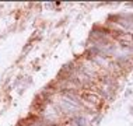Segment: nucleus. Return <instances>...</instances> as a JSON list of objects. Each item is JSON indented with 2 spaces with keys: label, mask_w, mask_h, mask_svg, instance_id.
Here are the masks:
<instances>
[{
  "label": "nucleus",
  "mask_w": 133,
  "mask_h": 126,
  "mask_svg": "<svg viewBox=\"0 0 133 126\" xmlns=\"http://www.w3.org/2000/svg\"><path fill=\"white\" fill-rule=\"evenodd\" d=\"M118 39L125 45H130L133 42V35L132 34H121L119 37H118Z\"/></svg>",
  "instance_id": "nucleus-2"
},
{
  "label": "nucleus",
  "mask_w": 133,
  "mask_h": 126,
  "mask_svg": "<svg viewBox=\"0 0 133 126\" xmlns=\"http://www.w3.org/2000/svg\"><path fill=\"white\" fill-rule=\"evenodd\" d=\"M78 95L81 97V100H84L85 102H88L90 105L94 107H101L102 105V98L99 94H97L94 91H90V90H80L78 91Z\"/></svg>",
  "instance_id": "nucleus-1"
}]
</instances>
